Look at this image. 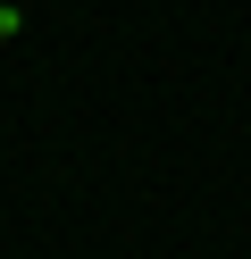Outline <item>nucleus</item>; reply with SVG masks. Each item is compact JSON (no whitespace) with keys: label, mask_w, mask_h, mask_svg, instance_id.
<instances>
[]
</instances>
